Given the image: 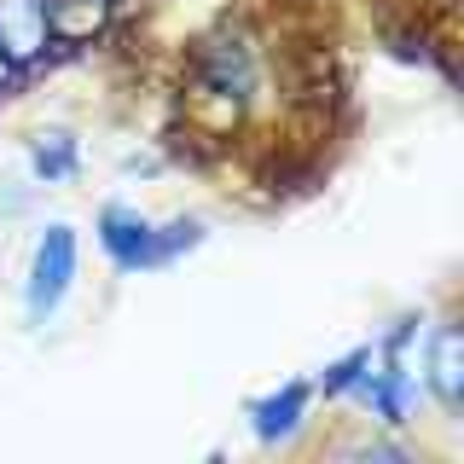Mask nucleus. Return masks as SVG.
Listing matches in <instances>:
<instances>
[{
  "instance_id": "obj_9",
  "label": "nucleus",
  "mask_w": 464,
  "mask_h": 464,
  "mask_svg": "<svg viewBox=\"0 0 464 464\" xmlns=\"http://www.w3.org/2000/svg\"><path fill=\"white\" fill-rule=\"evenodd\" d=\"M76 169H82V145H76V134H64V128H53V134H41L29 145V174H35L41 186L70 180Z\"/></svg>"
},
{
  "instance_id": "obj_7",
  "label": "nucleus",
  "mask_w": 464,
  "mask_h": 464,
  "mask_svg": "<svg viewBox=\"0 0 464 464\" xmlns=\"http://www.w3.org/2000/svg\"><path fill=\"white\" fill-rule=\"evenodd\" d=\"M308 406H314L308 383H279L273 395H261V401L244 406V418H250V435L261 447H285L290 435L308 424Z\"/></svg>"
},
{
  "instance_id": "obj_16",
  "label": "nucleus",
  "mask_w": 464,
  "mask_h": 464,
  "mask_svg": "<svg viewBox=\"0 0 464 464\" xmlns=\"http://www.w3.org/2000/svg\"><path fill=\"white\" fill-rule=\"evenodd\" d=\"M122 169H128V174H157L163 163H157V157H122Z\"/></svg>"
},
{
  "instance_id": "obj_2",
  "label": "nucleus",
  "mask_w": 464,
  "mask_h": 464,
  "mask_svg": "<svg viewBox=\"0 0 464 464\" xmlns=\"http://www.w3.org/2000/svg\"><path fill=\"white\" fill-rule=\"evenodd\" d=\"M70 285H76V227L53 221L35 238V256H29V279H24V308H29V319H35V325H47V319L64 308Z\"/></svg>"
},
{
  "instance_id": "obj_6",
  "label": "nucleus",
  "mask_w": 464,
  "mask_h": 464,
  "mask_svg": "<svg viewBox=\"0 0 464 464\" xmlns=\"http://www.w3.org/2000/svg\"><path fill=\"white\" fill-rule=\"evenodd\" d=\"M418 383L435 395V406H441L447 418L464 412V331H459V319H441V325L430 331V343H424V377H418Z\"/></svg>"
},
{
  "instance_id": "obj_1",
  "label": "nucleus",
  "mask_w": 464,
  "mask_h": 464,
  "mask_svg": "<svg viewBox=\"0 0 464 464\" xmlns=\"http://www.w3.org/2000/svg\"><path fill=\"white\" fill-rule=\"evenodd\" d=\"M192 87H198V99L221 105L227 116L250 111L261 93V47L244 29H215L192 53Z\"/></svg>"
},
{
  "instance_id": "obj_5",
  "label": "nucleus",
  "mask_w": 464,
  "mask_h": 464,
  "mask_svg": "<svg viewBox=\"0 0 464 464\" xmlns=\"http://www.w3.org/2000/svg\"><path fill=\"white\" fill-rule=\"evenodd\" d=\"M354 401L383 430H401V424H412V406L424 401V383L406 372V360H372V372L354 383Z\"/></svg>"
},
{
  "instance_id": "obj_4",
  "label": "nucleus",
  "mask_w": 464,
  "mask_h": 464,
  "mask_svg": "<svg viewBox=\"0 0 464 464\" xmlns=\"http://www.w3.org/2000/svg\"><path fill=\"white\" fill-rule=\"evenodd\" d=\"M99 244L116 261V273H151L163 267V250H157V221H145L128 203H105L99 209Z\"/></svg>"
},
{
  "instance_id": "obj_10",
  "label": "nucleus",
  "mask_w": 464,
  "mask_h": 464,
  "mask_svg": "<svg viewBox=\"0 0 464 464\" xmlns=\"http://www.w3.org/2000/svg\"><path fill=\"white\" fill-rule=\"evenodd\" d=\"M372 360H377V348H354V354L331 360V366L319 372V395H325V401H343V395H354V383L372 372Z\"/></svg>"
},
{
  "instance_id": "obj_12",
  "label": "nucleus",
  "mask_w": 464,
  "mask_h": 464,
  "mask_svg": "<svg viewBox=\"0 0 464 464\" xmlns=\"http://www.w3.org/2000/svg\"><path fill=\"white\" fill-rule=\"evenodd\" d=\"M198 244H203V221H198V215H180V221L157 227V250H163V267H169V261H180L186 250H198Z\"/></svg>"
},
{
  "instance_id": "obj_15",
  "label": "nucleus",
  "mask_w": 464,
  "mask_h": 464,
  "mask_svg": "<svg viewBox=\"0 0 464 464\" xmlns=\"http://www.w3.org/2000/svg\"><path fill=\"white\" fill-rule=\"evenodd\" d=\"M24 82H29V70H18V64L6 58V53H0V99H12V93H18Z\"/></svg>"
},
{
  "instance_id": "obj_14",
  "label": "nucleus",
  "mask_w": 464,
  "mask_h": 464,
  "mask_svg": "<svg viewBox=\"0 0 464 464\" xmlns=\"http://www.w3.org/2000/svg\"><path fill=\"white\" fill-rule=\"evenodd\" d=\"M348 459H366V464H412V453L395 441H366V447H348Z\"/></svg>"
},
{
  "instance_id": "obj_11",
  "label": "nucleus",
  "mask_w": 464,
  "mask_h": 464,
  "mask_svg": "<svg viewBox=\"0 0 464 464\" xmlns=\"http://www.w3.org/2000/svg\"><path fill=\"white\" fill-rule=\"evenodd\" d=\"M389 53L406 58V64H430V70H441L447 82H459L453 58H447V53H435V41L424 35V29H395V35H389Z\"/></svg>"
},
{
  "instance_id": "obj_8",
  "label": "nucleus",
  "mask_w": 464,
  "mask_h": 464,
  "mask_svg": "<svg viewBox=\"0 0 464 464\" xmlns=\"http://www.w3.org/2000/svg\"><path fill=\"white\" fill-rule=\"evenodd\" d=\"M111 12H116V0H47V29L58 47L76 53L82 41H93L111 24Z\"/></svg>"
},
{
  "instance_id": "obj_3",
  "label": "nucleus",
  "mask_w": 464,
  "mask_h": 464,
  "mask_svg": "<svg viewBox=\"0 0 464 464\" xmlns=\"http://www.w3.org/2000/svg\"><path fill=\"white\" fill-rule=\"evenodd\" d=\"M0 53L18 70H29V76L70 53V47H58L53 29H47V0H0Z\"/></svg>"
},
{
  "instance_id": "obj_13",
  "label": "nucleus",
  "mask_w": 464,
  "mask_h": 464,
  "mask_svg": "<svg viewBox=\"0 0 464 464\" xmlns=\"http://www.w3.org/2000/svg\"><path fill=\"white\" fill-rule=\"evenodd\" d=\"M418 325H424V319H418V314H406V319H395V331H389V337L377 343V354H383V360H401L406 348L418 343Z\"/></svg>"
}]
</instances>
